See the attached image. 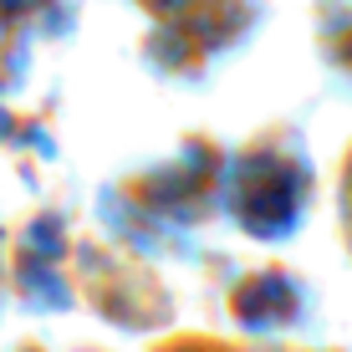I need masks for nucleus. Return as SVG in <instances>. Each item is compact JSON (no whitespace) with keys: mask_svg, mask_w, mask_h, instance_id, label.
<instances>
[{"mask_svg":"<svg viewBox=\"0 0 352 352\" xmlns=\"http://www.w3.org/2000/svg\"><path fill=\"white\" fill-rule=\"evenodd\" d=\"M347 220H352V179H347Z\"/></svg>","mask_w":352,"mask_h":352,"instance_id":"obj_1","label":"nucleus"}]
</instances>
